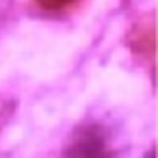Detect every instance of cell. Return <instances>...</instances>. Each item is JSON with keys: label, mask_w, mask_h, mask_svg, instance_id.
<instances>
[{"label": "cell", "mask_w": 158, "mask_h": 158, "mask_svg": "<svg viewBox=\"0 0 158 158\" xmlns=\"http://www.w3.org/2000/svg\"><path fill=\"white\" fill-rule=\"evenodd\" d=\"M65 158H113L106 132L95 123L76 128L65 145Z\"/></svg>", "instance_id": "6da1fadb"}, {"label": "cell", "mask_w": 158, "mask_h": 158, "mask_svg": "<svg viewBox=\"0 0 158 158\" xmlns=\"http://www.w3.org/2000/svg\"><path fill=\"white\" fill-rule=\"evenodd\" d=\"M35 2L39 7H44L46 11H59V9L69 7L72 2H76V0H35Z\"/></svg>", "instance_id": "7a4b0ae2"}]
</instances>
